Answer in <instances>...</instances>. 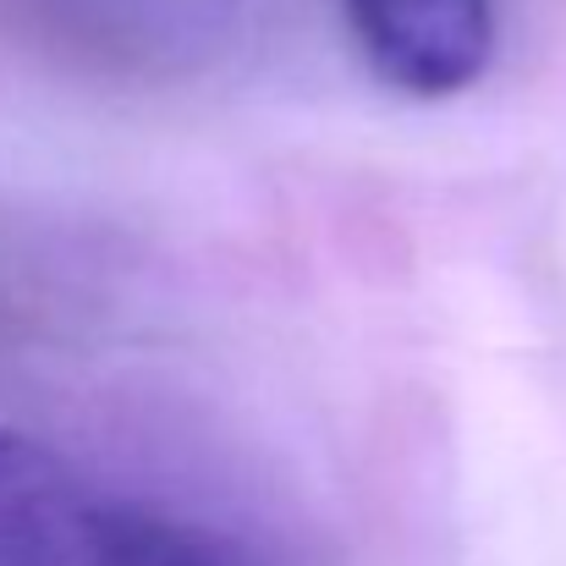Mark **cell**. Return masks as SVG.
<instances>
[{
    "mask_svg": "<svg viewBox=\"0 0 566 566\" xmlns=\"http://www.w3.org/2000/svg\"><path fill=\"white\" fill-rule=\"evenodd\" d=\"M0 566H270L248 539L0 429Z\"/></svg>",
    "mask_w": 566,
    "mask_h": 566,
    "instance_id": "6da1fadb",
    "label": "cell"
},
{
    "mask_svg": "<svg viewBox=\"0 0 566 566\" xmlns=\"http://www.w3.org/2000/svg\"><path fill=\"white\" fill-rule=\"evenodd\" d=\"M379 83L412 99L462 94L495 50V0H336Z\"/></svg>",
    "mask_w": 566,
    "mask_h": 566,
    "instance_id": "7a4b0ae2",
    "label": "cell"
}]
</instances>
